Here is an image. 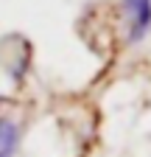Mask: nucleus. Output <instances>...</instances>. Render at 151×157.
Here are the masks:
<instances>
[{"mask_svg":"<svg viewBox=\"0 0 151 157\" xmlns=\"http://www.w3.org/2000/svg\"><path fill=\"white\" fill-rule=\"evenodd\" d=\"M123 23H126V39L140 42L151 31V0H120Z\"/></svg>","mask_w":151,"mask_h":157,"instance_id":"nucleus-1","label":"nucleus"},{"mask_svg":"<svg viewBox=\"0 0 151 157\" xmlns=\"http://www.w3.org/2000/svg\"><path fill=\"white\" fill-rule=\"evenodd\" d=\"M17 146H20V126L11 118L0 115V157H14Z\"/></svg>","mask_w":151,"mask_h":157,"instance_id":"nucleus-2","label":"nucleus"}]
</instances>
